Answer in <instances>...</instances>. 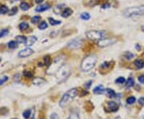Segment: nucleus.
<instances>
[{
	"label": "nucleus",
	"instance_id": "f257e3e1",
	"mask_svg": "<svg viewBox=\"0 0 144 119\" xmlns=\"http://www.w3.org/2000/svg\"><path fill=\"white\" fill-rule=\"evenodd\" d=\"M78 94V90L76 88H72L67 90L64 94L62 96L60 101H59V106L64 107L67 106L71 101L74 100V98Z\"/></svg>",
	"mask_w": 144,
	"mask_h": 119
},
{
	"label": "nucleus",
	"instance_id": "f03ea898",
	"mask_svg": "<svg viewBox=\"0 0 144 119\" xmlns=\"http://www.w3.org/2000/svg\"><path fill=\"white\" fill-rule=\"evenodd\" d=\"M97 62V57L94 54H91L86 57L81 63V69L83 71H89L95 67Z\"/></svg>",
	"mask_w": 144,
	"mask_h": 119
},
{
	"label": "nucleus",
	"instance_id": "7ed1b4c3",
	"mask_svg": "<svg viewBox=\"0 0 144 119\" xmlns=\"http://www.w3.org/2000/svg\"><path fill=\"white\" fill-rule=\"evenodd\" d=\"M123 15L126 17H134L144 15V6H137L128 7L123 11Z\"/></svg>",
	"mask_w": 144,
	"mask_h": 119
},
{
	"label": "nucleus",
	"instance_id": "20e7f679",
	"mask_svg": "<svg viewBox=\"0 0 144 119\" xmlns=\"http://www.w3.org/2000/svg\"><path fill=\"white\" fill-rule=\"evenodd\" d=\"M107 35V33L103 31H88L86 32V38L91 40L94 41H99L104 38V36Z\"/></svg>",
	"mask_w": 144,
	"mask_h": 119
},
{
	"label": "nucleus",
	"instance_id": "39448f33",
	"mask_svg": "<svg viewBox=\"0 0 144 119\" xmlns=\"http://www.w3.org/2000/svg\"><path fill=\"white\" fill-rule=\"evenodd\" d=\"M63 58H62V57H57L54 60L53 63H51V65L49 66V69L47 70V74H51L57 72L62 66H63Z\"/></svg>",
	"mask_w": 144,
	"mask_h": 119
},
{
	"label": "nucleus",
	"instance_id": "423d86ee",
	"mask_svg": "<svg viewBox=\"0 0 144 119\" xmlns=\"http://www.w3.org/2000/svg\"><path fill=\"white\" fill-rule=\"evenodd\" d=\"M70 74V70L69 67L66 66H63L57 71V78L59 79V82H63L68 76Z\"/></svg>",
	"mask_w": 144,
	"mask_h": 119
},
{
	"label": "nucleus",
	"instance_id": "0eeeda50",
	"mask_svg": "<svg viewBox=\"0 0 144 119\" xmlns=\"http://www.w3.org/2000/svg\"><path fill=\"white\" fill-rule=\"evenodd\" d=\"M117 42V39L115 38H102V39L98 41L97 45L100 47H107L111 46Z\"/></svg>",
	"mask_w": 144,
	"mask_h": 119
},
{
	"label": "nucleus",
	"instance_id": "6e6552de",
	"mask_svg": "<svg viewBox=\"0 0 144 119\" xmlns=\"http://www.w3.org/2000/svg\"><path fill=\"white\" fill-rule=\"evenodd\" d=\"M82 45H83V40H81V39H74V40H72V41H70V42H68L67 47L68 48L74 49V48H79Z\"/></svg>",
	"mask_w": 144,
	"mask_h": 119
},
{
	"label": "nucleus",
	"instance_id": "1a4fd4ad",
	"mask_svg": "<svg viewBox=\"0 0 144 119\" xmlns=\"http://www.w3.org/2000/svg\"><path fill=\"white\" fill-rule=\"evenodd\" d=\"M33 53H34L33 50L31 49V48H29V47H27L22 50H21L18 55H19V58H27V57H29V56L32 55Z\"/></svg>",
	"mask_w": 144,
	"mask_h": 119
},
{
	"label": "nucleus",
	"instance_id": "9d476101",
	"mask_svg": "<svg viewBox=\"0 0 144 119\" xmlns=\"http://www.w3.org/2000/svg\"><path fill=\"white\" fill-rule=\"evenodd\" d=\"M46 80L44 78H40V77H36L35 78L33 79V81H32V83L33 85H35V86H43V85H44L46 83Z\"/></svg>",
	"mask_w": 144,
	"mask_h": 119
},
{
	"label": "nucleus",
	"instance_id": "9b49d317",
	"mask_svg": "<svg viewBox=\"0 0 144 119\" xmlns=\"http://www.w3.org/2000/svg\"><path fill=\"white\" fill-rule=\"evenodd\" d=\"M107 107L110 109V111L111 112H115L118 110V105L115 102H108L107 104Z\"/></svg>",
	"mask_w": 144,
	"mask_h": 119
},
{
	"label": "nucleus",
	"instance_id": "f8f14e48",
	"mask_svg": "<svg viewBox=\"0 0 144 119\" xmlns=\"http://www.w3.org/2000/svg\"><path fill=\"white\" fill-rule=\"evenodd\" d=\"M37 40H38L37 37H35V36H31V37H29L27 39V42L25 43V45L27 46V47H31V46L34 45V43L37 42Z\"/></svg>",
	"mask_w": 144,
	"mask_h": 119
},
{
	"label": "nucleus",
	"instance_id": "ddd939ff",
	"mask_svg": "<svg viewBox=\"0 0 144 119\" xmlns=\"http://www.w3.org/2000/svg\"><path fill=\"white\" fill-rule=\"evenodd\" d=\"M50 8H51V6L48 3H45L43 4V5H40L37 6V7L35 8V11H37V12H43V11L47 10Z\"/></svg>",
	"mask_w": 144,
	"mask_h": 119
},
{
	"label": "nucleus",
	"instance_id": "4468645a",
	"mask_svg": "<svg viewBox=\"0 0 144 119\" xmlns=\"http://www.w3.org/2000/svg\"><path fill=\"white\" fill-rule=\"evenodd\" d=\"M72 13H73V11H72L71 9L67 7V8L63 9V10H62L61 15L63 18H67V17H69L70 15H71Z\"/></svg>",
	"mask_w": 144,
	"mask_h": 119
},
{
	"label": "nucleus",
	"instance_id": "2eb2a0df",
	"mask_svg": "<svg viewBox=\"0 0 144 119\" xmlns=\"http://www.w3.org/2000/svg\"><path fill=\"white\" fill-rule=\"evenodd\" d=\"M93 91H94V93H96V94H102V93H104L105 89L102 85H99V86H96V87L94 89Z\"/></svg>",
	"mask_w": 144,
	"mask_h": 119
},
{
	"label": "nucleus",
	"instance_id": "dca6fc26",
	"mask_svg": "<svg viewBox=\"0 0 144 119\" xmlns=\"http://www.w3.org/2000/svg\"><path fill=\"white\" fill-rule=\"evenodd\" d=\"M134 80L133 78H129L127 79V81L126 82V88L130 89L131 88L132 86H134Z\"/></svg>",
	"mask_w": 144,
	"mask_h": 119
},
{
	"label": "nucleus",
	"instance_id": "f3484780",
	"mask_svg": "<svg viewBox=\"0 0 144 119\" xmlns=\"http://www.w3.org/2000/svg\"><path fill=\"white\" fill-rule=\"evenodd\" d=\"M104 93H106L109 98H114V97H115V95H116L115 92L112 90V89H105Z\"/></svg>",
	"mask_w": 144,
	"mask_h": 119
},
{
	"label": "nucleus",
	"instance_id": "a211bd4d",
	"mask_svg": "<svg viewBox=\"0 0 144 119\" xmlns=\"http://www.w3.org/2000/svg\"><path fill=\"white\" fill-rule=\"evenodd\" d=\"M27 38L25 37L24 35H18L17 37H16V42L18 43H26L27 42Z\"/></svg>",
	"mask_w": 144,
	"mask_h": 119
},
{
	"label": "nucleus",
	"instance_id": "6ab92c4d",
	"mask_svg": "<svg viewBox=\"0 0 144 119\" xmlns=\"http://www.w3.org/2000/svg\"><path fill=\"white\" fill-rule=\"evenodd\" d=\"M134 66H136L137 69H142L143 67H144V62L142 59H138L134 62Z\"/></svg>",
	"mask_w": 144,
	"mask_h": 119
},
{
	"label": "nucleus",
	"instance_id": "aec40b11",
	"mask_svg": "<svg viewBox=\"0 0 144 119\" xmlns=\"http://www.w3.org/2000/svg\"><path fill=\"white\" fill-rule=\"evenodd\" d=\"M67 119H80V117L79 114L76 113V112H71L68 116Z\"/></svg>",
	"mask_w": 144,
	"mask_h": 119
},
{
	"label": "nucleus",
	"instance_id": "412c9836",
	"mask_svg": "<svg viewBox=\"0 0 144 119\" xmlns=\"http://www.w3.org/2000/svg\"><path fill=\"white\" fill-rule=\"evenodd\" d=\"M8 47L11 49H16L18 48V42L16 41H11L8 42Z\"/></svg>",
	"mask_w": 144,
	"mask_h": 119
},
{
	"label": "nucleus",
	"instance_id": "4be33fe9",
	"mask_svg": "<svg viewBox=\"0 0 144 119\" xmlns=\"http://www.w3.org/2000/svg\"><path fill=\"white\" fill-rule=\"evenodd\" d=\"M9 11V9L6 6L3 5L0 6V15H5Z\"/></svg>",
	"mask_w": 144,
	"mask_h": 119
},
{
	"label": "nucleus",
	"instance_id": "5701e85b",
	"mask_svg": "<svg viewBox=\"0 0 144 119\" xmlns=\"http://www.w3.org/2000/svg\"><path fill=\"white\" fill-rule=\"evenodd\" d=\"M49 22L51 26H56V25H59L61 23V21H59V20H55L54 19H52V18H49Z\"/></svg>",
	"mask_w": 144,
	"mask_h": 119
},
{
	"label": "nucleus",
	"instance_id": "b1692460",
	"mask_svg": "<svg viewBox=\"0 0 144 119\" xmlns=\"http://www.w3.org/2000/svg\"><path fill=\"white\" fill-rule=\"evenodd\" d=\"M20 8H21V10H27L30 9V5L27 3H21V4H20Z\"/></svg>",
	"mask_w": 144,
	"mask_h": 119
},
{
	"label": "nucleus",
	"instance_id": "393cba45",
	"mask_svg": "<svg viewBox=\"0 0 144 119\" xmlns=\"http://www.w3.org/2000/svg\"><path fill=\"white\" fill-rule=\"evenodd\" d=\"M28 27H29V24L26 22H22L19 24V29L21 30V31H25V30H27Z\"/></svg>",
	"mask_w": 144,
	"mask_h": 119
},
{
	"label": "nucleus",
	"instance_id": "a878e982",
	"mask_svg": "<svg viewBox=\"0 0 144 119\" xmlns=\"http://www.w3.org/2000/svg\"><path fill=\"white\" fill-rule=\"evenodd\" d=\"M80 18H81L83 20H89V19H90V18H91V15H89L88 13L84 12V13L82 14L81 15H80Z\"/></svg>",
	"mask_w": 144,
	"mask_h": 119
},
{
	"label": "nucleus",
	"instance_id": "bb28decb",
	"mask_svg": "<svg viewBox=\"0 0 144 119\" xmlns=\"http://www.w3.org/2000/svg\"><path fill=\"white\" fill-rule=\"evenodd\" d=\"M31 109H27L23 112L22 115H23V118L25 119H28L30 117H31Z\"/></svg>",
	"mask_w": 144,
	"mask_h": 119
},
{
	"label": "nucleus",
	"instance_id": "cd10ccee",
	"mask_svg": "<svg viewBox=\"0 0 144 119\" xmlns=\"http://www.w3.org/2000/svg\"><path fill=\"white\" fill-rule=\"evenodd\" d=\"M47 26H48L47 22H45V21H43L39 24V26H38V29H40V30H45V29L47 28Z\"/></svg>",
	"mask_w": 144,
	"mask_h": 119
},
{
	"label": "nucleus",
	"instance_id": "c85d7f7f",
	"mask_svg": "<svg viewBox=\"0 0 144 119\" xmlns=\"http://www.w3.org/2000/svg\"><path fill=\"white\" fill-rule=\"evenodd\" d=\"M44 62H45V65L49 67V66L51 64V59L50 58V56H45L44 57Z\"/></svg>",
	"mask_w": 144,
	"mask_h": 119
},
{
	"label": "nucleus",
	"instance_id": "c756f323",
	"mask_svg": "<svg viewBox=\"0 0 144 119\" xmlns=\"http://www.w3.org/2000/svg\"><path fill=\"white\" fill-rule=\"evenodd\" d=\"M9 33V31L7 29H3L1 31H0V38H1L2 37H4V36L7 35Z\"/></svg>",
	"mask_w": 144,
	"mask_h": 119
},
{
	"label": "nucleus",
	"instance_id": "7c9ffc66",
	"mask_svg": "<svg viewBox=\"0 0 144 119\" xmlns=\"http://www.w3.org/2000/svg\"><path fill=\"white\" fill-rule=\"evenodd\" d=\"M40 21V16H34L33 18H32V19H31V22H32V23H34V24H36L37 22H38Z\"/></svg>",
	"mask_w": 144,
	"mask_h": 119
},
{
	"label": "nucleus",
	"instance_id": "2f4dec72",
	"mask_svg": "<svg viewBox=\"0 0 144 119\" xmlns=\"http://www.w3.org/2000/svg\"><path fill=\"white\" fill-rule=\"evenodd\" d=\"M135 101H136V99H135V98H134V97H130V98H128L127 99V104L131 105V104L134 103V102H135Z\"/></svg>",
	"mask_w": 144,
	"mask_h": 119
},
{
	"label": "nucleus",
	"instance_id": "473e14b6",
	"mask_svg": "<svg viewBox=\"0 0 144 119\" xmlns=\"http://www.w3.org/2000/svg\"><path fill=\"white\" fill-rule=\"evenodd\" d=\"M123 55H124V57L127 59H131L132 58H134V54L132 53H131V52H128V51L126 52Z\"/></svg>",
	"mask_w": 144,
	"mask_h": 119
},
{
	"label": "nucleus",
	"instance_id": "72a5a7b5",
	"mask_svg": "<svg viewBox=\"0 0 144 119\" xmlns=\"http://www.w3.org/2000/svg\"><path fill=\"white\" fill-rule=\"evenodd\" d=\"M18 12V8L16 7V6H14V7H12V9L9 11V15H15L16 13Z\"/></svg>",
	"mask_w": 144,
	"mask_h": 119
},
{
	"label": "nucleus",
	"instance_id": "f704fd0d",
	"mask_svg": "<svg viewBox=\"0 0 144 119\" xmlns=\"http://www.w3.org/2000/svg\"><path fill=\"white\" fill-rule=\"evenodd\" d=\"M64 6H65L64 4H60V5L57 6L56 7L54 8V10H57V9H58V10L55 11V14H59V12H62V9L64 7Z\"/></svg>",
	"mask_w": 144,
	"mask_h": 119
},
{
	"label": "nucleus",
	"instance_id": "c9c22d12",
	"mask_svg": "<svg viewBox=\"0 0 144 119\" xmlns=\"http://www.w3.org/2000/svg\"><path fill=\"white\" fill-rule=\"evenodd\" d=\"M8 79H9L8 76H3L1 78H0V86H1V85H3Z\"/></svg>",
	"mask_w": 144,
	"mask_h": 119
},
{
	"label": "nucleus",
	"instance_id": "e433bc0d",
	"mask_svg": "<svg viewBox=\"0 0 144 119\" xmlns=\"http://www.w3.org/2000/svg\"><path fill=\"white\" fill-rule=\"evenodd\" d=\"M125 78L123 77H119V78H118L117 79L115 80V82H116V83H118V84H123V83H124L125 82Z\"/></svg>",
	"mask_w": 144,
	"mask_h": 119
},
{
	"label": "nucleus",
	"instance_id": "4c0bfd02",
	"mask_svg": "<svg viewBox=\"0 0 144 119\" xmlns=\"http://www.w3.org/2000/svg\"><path fill=\"white\" fill-rule=\"evenodd\" d=\"M23 75L25 77H28V78H32L33 77V74H32L31 72L28 71V70H25L23 72Z\"/></svg>",
	"mask_w": 144,
	"mask_h": 119
},
{
	"label": "nucleus",
	"instance_id": "58836bf2",
	"mask_svg": "<svg viewBox=\"0 0 144 119\" xmlns=\"http://www.w3.org/2000/svg\"><path fill=\"white\" fill-rule=\"evenodd\" d=\"M50 119H59V115L56 113H53L51 114V118H50Z\"/></svg>",
	"mask_w": 144,
	"mask_h": 119
},
{
	"label": "nucleus",
	"instance_id": "ea45409f",
	"mask_svg": "<svg viewBox=\"0 0 144 119\" xmlns=\"http://www.w3.org/2000/svg\"><path fill=\"white\" fill-rule=\"evenodd\" d=\"M139 82H141V83L144 84V75H140V76L139 77Z\"/></svg>",
	"mask_w": 144,
	"mask_h": 119
},
{
	"label": "nucleus",
	"instance_id": "a19ab883",
	"mask_svg": "<svg viewBox=\"0 0 144 119\" xmlns=\"http://www.w3.org/2000/svg\"><path fill=\"white\" fill-rule=\"evenodd\" d=\"M20 74H17L15 76V78H14V80H15V82H19V79H20Z\"/></svg>",
	"mask_w": 144,
	"mask_h": 119
},
{
	"label": "nucleus",
	"instance_id": "79ce46f5",
	"mask_svg": "<svg viewBox=\"0 0 144 119\" xmlns=\"http://www.w3.org/2000/svg\"><path fill=\"white\" fill-rule=\"evenodd\" d=\"M108 66H110V62H104V63H102V67H104V68L108 67Z\"/></svg>",
	"mask_w": 144,
	"mask_h": 119
},
{
	"label": "nucleus",
	"instance_id": "37998d69",
	"mask_svg": "<svg viewBox=\"0 0 144 119\" xmlns=\"http://www.w3.org/2000/svg\"><path fill=\"white\" fill-rule=\"evenodd\" d=\"M139 104H141V105H143V106H144V98H140L139 99Z\"/></svg>",
	"mask_w": 144,
	"mask_h": 119
},
{
	"label": "nucleus",
	"instance_id": "c03bdc74",
	"mask_svg": "<svg viewBox=\"0 0 144 119\" xmlns=\"http://www.w3.org/2000/svg\"><path fill=\"white\" fill-rule=\"evenodd\" d=\"M91 84H92V81H89V82H86V84H85V86L86 88H89L91 86Z\"/></svg>",
	"mask_w": 144,
	"mask_h": 119
},
{
	"label": "nucleus",
	"instance_id": "a18cd8bd",
	"mask_svg": "<svg viewBox=\"0 0 144 119\" xmlns=\"http://www.w3.org/2000/svg\"><path fill=\"white\" fill-rule=\"evenodd\" d=\"M110 6H111V5H110L109 3H107V4H103V5H102V8L106 9V8H108V7H110Z\"/></svg>",
	"mask_w": 144,
	"mask_h": 119
},
{
	"label": "nucleus",
	"instance_id": "49530a36",
	"mask_svg": "<svg viewBox=\"0 0 144 119\" xmlns=\"http://www.w3.org/2000/svg\"><path fill=\"white\" fill-rule=\"evenodd\" d=\"M43 1H44V0H35V3L37 4H40V3H42Z\"/></svg>",
	"mask_w": 144,
	"mask_h": 119
},
{
	"label": "nucleus",
	"instance_id": "de8ad7c7",
	"mask_svg": "<svg viewBox=\"0 0 144 119\" xmlns=\"http://www.w3.org/2000/svg\"><path fill=\"white\" fill-rule=\"evenodd\" d=\"M135 47L137 48V50H139V48H140V47H139V44H137Z\"/></svg>",
	"mask_w": 144,
	"mask_h": 119
},
{
	"label": "nucleus",
	"instance_id": "09e8293b",
	"mask_svg": "<svg viewBox=\"0 0 144 119\" xmlns=\"http://www.w3.org/2000/svg\"><path fill=\"white\" fill-rule=\"evenodd\" d=\"M141 29H142V31H143L144 32V26H142V28H141Z\"/></svg>",
	"mask_w": 144,
	"mask_h": 119
},
{
	"label": "nucleus",
	"instance_id": "8fccbe9b",
	"mask_svg": "<svg viewBox=\"0 0 144 119\" xmlns=\"http://www.w3.org/2000/svg\"><path fill=\"white\" fill-rule=\"evenodd\" d=\"M1 61H2V58H0V62H1Z\"/></svg>",
	"mask_w": 144,
	"mask_h": 119
}]
</instances>
